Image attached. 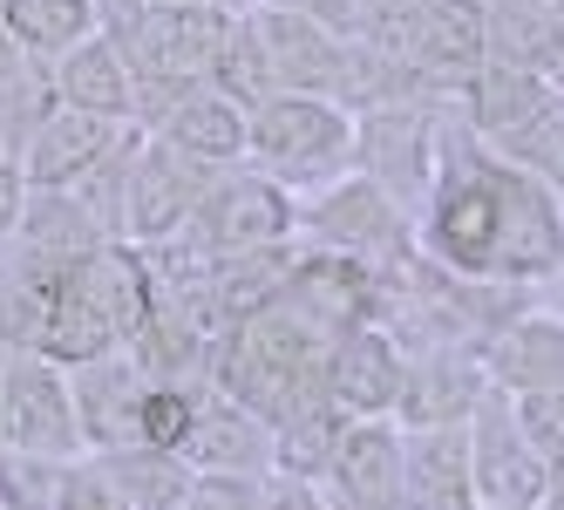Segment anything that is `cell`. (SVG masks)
<instances>
[{"label":"cell","instance_id":"cell-12","mask_svg":"<svg viewBox=\"0 0 564 510\" xmlns=\"http://www.w3.org/2000/svg\"><path fill=\"white\" fill-rule=\"evenodd\" d=\"M259 456H265V436H259L252 415H238V409H197L191 443H184V469L197 463L205 477H238V469H252Z\"/></svg>","mask_w":564,"mask_h":510},{"label":"cell","instance_id":"cell-20","mask_svg":"<svg viewBox=\"0 0 564 510\" xmlns=\"http://www.w3.org/2000/svg\"><path fill=\"white\" fill-rule=\"evenodd\" d=\"M21 211H28V177L14 164H0V246H14Z\"/></svg>","mask_w":564,"mask_h":510},{"label":"cell","instance_id":"cell-8","mask_svg":"<svg viewBox=\"0 0 564 510\" xmlns=\"http://www.w3.org/2000/svg\"><path fill=\"white\" fill-rule=\"evenodd\" d=\"M246 137H252V123H246V116H238L225 96L197 89V96L171 102V116H164V137H156V143H171L177 156H191V164H225V156H238V150H246Z\"/></svg>","mask_w":564,"mask_h":510},{"label":"cell","instance_id":"cell-10","mask_svg":"<svg viewBox=\"0 0 564 510\" xmlns=\"http://www.w3.org/2000/svg\"><path fill=\"white\" fill-rule=\"evenodd\" d=\"M96 477L123 497V510H184L191 497L184 456H164V449H109L96 456Z\"/></svg>","mask_w":564,"mask_h":510},{"label":"cell","instance_id":"cell-23","mask_svg":"<svg viewBox=\"0 0 564 510\" xmlns=\"http://www.w3.org/2000/svg\"><path fill=\"white\" fill-rule=\"evenodd\" d=\"M0 449H8V422H0Z\"/></svg>","mask_w":564,"mask_h":510},{"label":"cell","instance_id":"cell-22","mask_svg":"<svg viewBox=\"0 0 564 510\" xmlns=\"http://www.w3.org/2000/svg\"><path fill=\"white\" fill-rule=\"evenodd\" d=\"M0 164H14V143H8V130H0Z\"/></svg>","mask_w":564,"mask_h":510},{"label":"cell","instance_id":"cell-5","mask_svg":"<svg viewBox=\"0 0 564 510\" xmlns=\"http://www.w3.org/2000/svg\"><path fill=\"white\" fill-rule=\"evenodd\" d=\"M55 102L62 109H83V116H102V123H130L137 109V75L130 62L116 55V42L96 28L68 62H55Z\"/></svg>","mask_w":564,"mask_h":510},{"label":"cell","instance_id":"cell-15","mask_svg":"<svg viewBox=\"0 0 564 510\" xmlns=\"http://www.w3.org/2000/svg\"><path fill=\"white\" fill-rule=\"evenodd\" d=\"M334 469H340L347 497L368 503V510L394 503V490H401V484H394V477H401V449H394L388 428H354V436L334 449Z\"/></svg>","mask_w":564,"mask_h":510},{"label":"cell","instance_id":"cell-4","mask_svg":"<svg viewBox=\"0 0 564 510\" xmlns=\"http://www.w3.org/2000/svg\"><path fill=\"white\" fill-rule=\"evenodd\" d=\"M68 395H75V422H83V443L96 456L109 449H137V409L150 395V375L137 361H89L68 368Z\"/></svg>","mask_w":564,"mask_h":510},{"label":"cell","instance_id":"cell-14","mask_svg":"<svg viewBox=\"0 0 564 510\" xmlns=\"http://www.w3.org/2000/svg\"><path fill=\"white\" fill-rule=\"evenodd\" d=\"M334 395L360 415H375L381 402H394V388H401V368H394V347L381 334H354L340 355H334Z\"/></svg>","mask_w":564,"mask_h":510},{"label":"cell","instance_id":"cell-7","mask_svg":"<svg viewBox=\"0 0 564 510\" xmlns=\"http://www.w3.org/2000/svg\"><path fill=\"white\" fill-rule=\"evenodd\" d=\"M0 28L21 42L28 62L55 68L102 28V8L96 0H0Z\"/></svg>","mask_w":564,"mask_h":510},{"label":"cell","instance_id":"cell-9","mask_svg":"<svg viewBox=\"0 0 564 510\" xmlns=\"http://www.w3.org/2000/svg\"><path fill=\"white\" fill-rule=\"evenodd\" d=\"M340 116L327 109V102H313V96H265V109H259V123H252V137L246 143H259L265 156H293V164H306V156H319V150H340Z\"/></svg>","mask_w":564,"mask_h":510},{"label":"cell","instance_id":"cell-19","mask_svg":"<svg viewBox=\"0 0 564 510\" xmlns=\"http://www.w3.org/2000/svg\"><path fill=\"white\" fill-rule=\"evenodd\" d=\"M184 510H259V497L238 477H197L191 497H184Z\"/></svg>","mask_w":564,"mask_h":510},{"label":"cell","instance_id":"cell-16","mask_svg":"<svg viewBox=\"0 0 564 510\" xmlns=\"http://www.w3.org/2000/svg\"><path fill=\"white\" fill-rule=\"evenodd\" d=\"M191 422H197V402L171 381H150V395L137 409V449H164V456H184L191 443Z\"/></svg>","mask_w":564,"mask_h":510},{"label":"cell","instance_id":"cell-3","mask_svg":"<svg viewBox=\"0 0 564 510\" xmlns=\"http://www.w3.org/2000/svg\"><path fill=\"white\" fill-rule=\"evenodd\" d=\"M123 143V123H102V116H83V109H48L42 130H34L14 156V171L28 177L34 198H68V191H83L89 171L102 164V156Z\"/></svg>","mask_w":564,"mask_h":510},{"label":"cell","instance_id":"cell-21","mask_svg":"<svg viewBox=\"0 0 564 510\" xmlns=\"http://www.w3.org/2000/svg\"><path fill=\"white\" fill-rule=\"evenodd\" d=\"M259 510H319V503L306 497V484H293V477H286V484H272V490L259 497Z\"/></svg>","mask_w":564,"mask_h":510},{"label":"cell","instance_id":"cell-17","mask_svg":"<svg viewBox=\"0 0 564 510\" xmlns=\"http://www.w3.org/2000/svg\"><path fill=\"white\" fill-rule=\"evenodd\" d=\"M55 490H62V463L0 449V510H55Z\"/></svg>","mask_w":564,"mask_h":510},{"label":"cell","instance_id":"cell-13","mask_svg":"<svg viewBox=\"0 0 564 510\" xmlns=\"http://www.w3.org/2000/svg\"><path fill=\"white\" fill-rule=\"evenodd\" d=\"M205 218H212V239L225 252H259V246H272L279 231H286V198L265 191V184H238L225 198H212Z\"/></svg>","mask_w":564,"mask_h":510},{"label":"cell","instance_id":"cell-18","mask_svg":"<svg viewBox=\"0 0 564 510\" xmlns=\"http://www.w3.org/2000/svg\"><path fill=\"white\" fill-rule=\"evenodd\" d=\"M55 510H123V497L96 477V463H68L62 490H55Z\"/></svg>","mask_w":564,"mask_h":510},{"label":"cell","instance_id":"cell-11","mask_svg":"<svg viewBox=\"0 0 564 510\" xmlns=\"http://www.w3.org/2000/svg\"><path fill=\"white\" fill-rule=\"evenodd\" d=\"M55 109V68H42V62H28L21 55V42L8 28H0V130H8V143H14V156H21V143L42 130V116Z\"/></svg>","mask_w":564,"mask_h":510},{"label":"cell","instance_id":"cell-1","mask_svg":"<svg viewBox=\"0 0 564 510\" xmlns=\"http://www.w3.org/2000/svg\"><path fill=\"white\" fill-rule=\"evenodd\" d=\"M435 252L463 272H490V265L531 272L557 259V211L517 177H469L435 211Z\"/></svg>","mask_w":564,"mask_h":510},{"label":"cell","instance_id":"cell-2","mask_svg":"<svg viewBox=\"0 0 564 510\" xmlns=\"http://www.w3.org/2000/svg\"><path fill=\"white\" fill-rule=\"evenodd\" d=\"M0 422H8V449L62 463V469L89 449L83 422H75L68 368H55L42 355H8V368H0Z\"/></svg>","mask_w":564,"mask_h":510},{"label":"cell","instance_id":"cell-6","mask_svg":"<svg viewBox=\"0 0 564 510\" xmlns=\"http://www.w3.org/2000/svg\"><path fill=\"white\" fill-rule=\"evenodd\" d=\"M191 211H197V191H191V156H177L171 143L137 150L123 225L137 231V239H164V231H177Z\"/></svg>","mask_w":564,"mask_h":510}]
</instances>
